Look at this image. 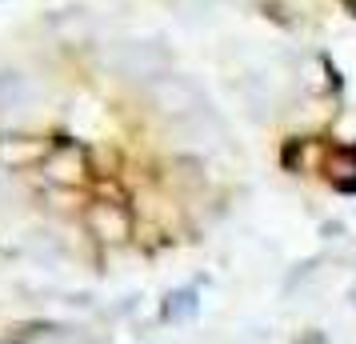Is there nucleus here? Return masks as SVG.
<instances>
[{"instance_id":"6e6552de","label":"nucleus","mask_w":356,"mask_h":344,"mask_svg":"<svg viewBox=\"0 0 356 344\" xmlns=\"http://www.w3.org/2000/svg\"><path fill=\"white\" fill-rule=\"evenodd\" d=\"M29 97H33L29 76H24L20 68H0V116L20 113V108L29 104Z\"/></svg>"},{"instance_id":"9b49d317","label":"nucleus","mask_w":356,"mask_h":344,"mask_svg":"<svg viewBox=\"0 0 356 344\" xmlns=\"http://www.w3.org/2000/svg\"><path fill=\"white\" fill-rule=\"evenodd\" d=\"M353 4H356V0H353Z\"/></svg>"},{"instance_id":"39448f33","label":"nucleus","mask_w":356,"mask_h":344,"mask_svg":"<svg viewBox=\"0 0 356 344\" xmlns=\"http://www.w3.org/2000/svg\"><path fill=\"white\" fill-rule=\"evenodd\" d=\"M177 132H180V145L193 148V152H212L225 140V129H220V120H216L212 108L188 116V120H177Z\"/></svg>"},{"instance_id":"0eeeda50","label":"nucleus","mask_w":356,"mask_h":344,"mask_svg":"<svg viewBox=\"0 0 356 344\" xmlns=\"http://www.w3.org/2000/svg\"><path fill=\"white\" fill-rule=\"evenodd\" d=\"M49 152L44 140H33V136H0V172H24L40 164V156Z\"/></svg>"},{"instance_id":"f257e3e1","label":"nucleus","mask_w":356,"mask_h":344,"mask_svg":"<svg viewBox=\"0 0 356 344\" xmlns=\"http://www.w3.org/2000/svg\"><path fill=\"white\" fill-rule=\"evenodd\" d=\"M108 68L129 84H152L156 76L172 72V52L161 40H120L108 56Z\"/></svg>"},{"instance_id":"9d476101","label":"nucleus","mask_w":356,"mask_h":344,"mask_svg":"<svg viewBox=\"0 0 356 344\" xmlns=\"http://www.w3.org/2000/svg\"><path fill=\"white\" fill-rule=\"evenodd\" d=\"M193 312H196V293L193 288H180V293H172L164 300L161 316L164 320H184V316H193Z\"/></svg>"},{"instance_id":"7ed1b4c3","label":"nucleus","mask_w":356,"mask_h":344,"mask_svg":"<svg viewBox=\"0 0 356 344\" xmlns=\"http://www.w3.org/2000/svg\"><path fill=\"white\" fill-rule=\"evenodd\" d=\"M40 177L56 188H81L92 177V161H88V148L76 140H56L49 145V152L40 156Z\"/></svg>"},{"instance_id":"f03ea898","label":"nucleus","mask_w":356,"mask_h":344,"mask_svg":"<svg viewBox=\"0 0 356 344\" xmlns=\"http://www.w3.org/2000/svg\"><path fill=\"white\" fill-rule=\"evenodd\" d=\"M148 92V104H152V113H161L164 120H188V116L204 113V108H212L209 97L200 92V84L188 81V76H180V72H164V76H156L152 84H145Z\"/></svg>"},{"instance_id":"20e7f679","label":"nucleus","mask_w":356,"mask_h":344,"mask_svg":"<svg viewBox=\"0 0 356 344\" xmlns=\"http://www.w3.org/2000/svg\"><path fill=\"white\" fill-rule=\"evenodd\" d=\"M84 229L100 245H129L132 240V213L120 200H92L84 208Z\"/></svg>"},{"instance_id":"1a4fd4ad","label":"nucleus","mask_w":356,"mask_h":344,"mask_svg":"<svg viewBox=\"0 0 356 344\" xmlns=\"http://www.w3.org/2000/svg\"><path fill=\"white\" fill-rule=\"evenodd\" d=\"M328 177L337 188H356V152L353 148H337L328 156Z\"/></svg>"},{"instance_id":"423d86ee","label":"nucleus","mask_w":356,"mask_h":344,"mask_svg":"<svg viewBox=\"0 0 356 344\" xmlns=\"http://www.w3.org/2000/svg\"><path fill=\"white\" fill-rule=\"evenodd\" d=\"M49 33L56 36V44H68V49H81L92 40V17L84 8H56L49 17Z\"/></svg>"}]
</instances>
